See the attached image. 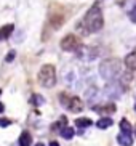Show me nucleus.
Segmentation results:
<instances>
[{
  "label": "nucleus",
  "mask_w": 136,
  "mask_h": 146,
  "mask_svg": "<svg viewBox=\"0 0 136 146\" xmlns=\"http://www.w3.org/2000/svg\"><path fill=\"white\" fill-rule=\"evenodd\" d=\"M104 24V19H102V13L99 7H91V8L86 11L85 18H83V26L86 27V31L90 32H98L99 29L102 27Z\"/></svg>",
  "instance_id": "nucleus-1"
},
{
  "label": "nucleus",
  "mask_w": 136,
  "mask_h": 146,
  "mask_svg": "<svg viewBox=\"0 0 136 146\" xmlns=\"http://www.w3.org/2000/svg\"><path fill=\"white\" fill-rule=\"evenodd\" d=\"M128 16H130V19H131L133 23H136V7H133V8L130 10V13H128Z\"/></svg>",
  "instance_id": "nucleus-17"
},
{
  "label": "nucleus",
  "mask_w": 136,
  "mask_h": 146,
  "mask_svg": "<svg viewBox=\"0 0 136 146\" xmlns=\"http://www.w3.org/2000/svg\"><path fill=\"white\" fill-rule=\"evenodd\" d=\"M30 101H32L34 104H42L43 103V98L40 96V95H34V96L30 98Z\"/></svg>",
  "instance_id": "nucleus-16"
},
{
  "label": "nucleus",
  "mask_w": 136,
  "mask_h": 146,
  "mask_svg": "<svg viewBox=\"0 0 136 146\" xmlns=\"http://www.w3.org/2000/svg\"><path fill=\"white\" fill-rule=\"evenodd\" d=\"M0 93H2V92H0Z\"/></svg>",
  "instance_id": "nucleus-24"
},
{
  "label": "nucleus",
  "mask_w": 136,
  "mask_h": 146,
  "mask_svg": "<svg viewBox=\"0 0 136 146\" xmlns=\"http://www.w3.org/2000/svg\"><path fill=\"white\" fill-rule=\"evenodd\" d=\"M80 47H82L80 39H79L77 35H74V34L66 35V37L61 40V48H63L64 52H77Z\"/></svg>",
  "instance_id": "nucleus-4"
},
{
  "label": "nucleus",
  "mask_w": 136,
  "mask_h": 146,
  "mask_svg": "<svg viewBox=\"0 0 136 146\" xmlns=\"http://www.w3.org/2000/svg\"><path fill=\"white\" fill-rule=\"evenodd\" d=\"M74 133H75V132H74L72 127H64V129L61 130V137L66 138V140H71V138L74 137Z\"/></svg>",
  "instance_id": "nucleus-13"
},
{
  "label": "nucleus",
  "mask_w": 136,
  "mask_h": 146,
  "mask_svg": "<svg viewBox=\"0 0 136 146\" xmlns=\"http://www.w3.org/2000/svg\"><path fill=\"white\" fill-rule=\"evenodd\" d=\"M13 29H15V26H13V24H7V26L0 27V40H5V39H8L10 35H11Z\"/></svg>",
  "instance_id": "nucleus-9"
},
{
  "label": "nucleus",
  "mask_w": 136,
  "mask_h": 146,
  "mask_svg": "<svg viewBox=\"0 0 136 146\" xmlns=\"http://www.w3.org/2000/svg\"><path fill=\"white\" fill-rule=\"evenodd\" d=\"M96 125H98V129H107V127L112 125V119L111 117H102L96 122Z\"/></svg>",
  "instance_id": "nucleus-12"
},
{
  "label": "nucleus",
  "mask_w": 136,
  "mask_h": 146,
  "mask_svg": "<svg viewBox=\"0 0 136 146\" xmlns=\"http://www.w3.org/2000/svg\"><path fill=\"white\" fill-rule=\"evenodd\" d=\"M35 146H45V145H42V143H37V145H35Z\"/></svg>",
  "instance_id": "nucleus-22"
},
{
  "label": "nucleus",
  "mask_w": 136,
  "mask_h": 146,
  "mask_svg": "<svg viewBox=\"0 0 136 146\" xmlns=\"http://www.w3.org/2000/svg\"><path fill=\"white\" fill-rule=\"evenodd\" d=\"M117 141H119L122 146H131L133 145V138H131L130 133H120L119 137H117Z\"/></svg>",
  "instance_id": "nucleus-7"
},
{
  "label": "nucleus",
  "mask_w": 136,
  "mask_h": 146,
  "mask_svg": "<svg viewBox=\"0 0 136 146\" xmlns=\"http://www.w3.org/2000/svg\"><path fill=\"white\" fill-rule=\"evenodd\" d=\"M125 64H127L128 69L136 71V50H135V52H131L127 58H125Z\"/></svg>",
  "instance_id": "nucleus-8"
},
{
  "label": "nucleus",
  "mask_w": 136,
  "mask_h": 146,
  "mask_svg": "<svg viewBox=\"0 0 136 146\" xmlns=\"http://www.w3.org/2000/svg\"><path fill=\"white\" fill-rule=\"evenodd\" d=\"M96 112H99V114H112V112H115V104H106V106H96L93 108Z\"/></svg>",
  "instance_id": "nucleus-10"
},
{
  "label": "nucleus",
  "mask_w": 136,
  "mask_h": 146,
  "mask_svg": "<svg viewBox=\"0 0 136 146\" xmlns=\"http://www.w3.org/2000/svg\"><path fill=\"white\" fill-rule=\"evenodd\" d=\"M18 143H19V146H30V143H32V137H30V133L29 132H22Z\"/></svg>",
  "instance_id": "nucleus-11"
},
{
  "label": "nucleus",
  "mask_w": 136,
  "mask_h": 146,
  "mask_svg": "<svg viewBox=\"0 0 136 146\" xmlns=\"http://www.w3.org/2000/svg\"><path fill=\"white\" fill-rule=\"evenodd\" d=\"M50 146H59V145H58V141H51Z\"/></svg>",
  "instance_id": "nucleus-20"
},
{
  "label": "nucleus",
  "mask_w": 136,
  "mask_h": 146,
  "mask_svg": "<svg viewBox=\"0 0 136 146\" xmlns=\"http://www.w3.org/2000/svg\"><path fill=\"white\" fill-rule=\"evenodd\" d=\"M13 58H15V52H10L7 55V61H13Z\"/></svg>",
  "instance_id": "nucleus-19"
},
{
  "label": "nucleus",
  "mask_w": 136,
  "mask_h": 146,
  "mask_svg": "<svg viewBox=\"0 0 136 146\" xmlns=\"http://www.w3.org/2000/svg\"><path fill=\"white\" fill-rule=\"evenodd\" d=\"M122 88H123V87L120 85V84L111 82V84L106 87V95L109 96V98H111V96H114V98H119L120 95H122Z\"/></svg>",
  "instance_id": "nucleus-6"
},
{
  "label": "nucleus",
  "mask_w": 136,
  "mask_h": 146,
  "mask_svg": "<svg viewBox=\"0 0 136 146\" xmlns=\"http://www.w3.org/2000/svg\"><path fill=\"white\" fill-rule=\"evenodd\" d=\"M61 103L67 109H71L72 112H80L83 109L82 100H79L77 96H66V93H61Z\"/></svg>",
  "instance_id": "nucleus-5"
},
{
  "label": "nucleus",
  "mask_w": 136,
  "mask_h": 146,
  "mask_svg": "<svg viewBox=\"0 0 136 146\" xmlns=\"http://www.w3.org/2000/svg\"><path fill=\"white\" fill-rule=\"evenodd\" d=\"M135 108H136V103H135Z\"/></svg>",
  "instance_id": "nucleus-23"
},
{
  "label": "nucleus",
  "mask_w": 136,
  "mask_h": 146,
  "mask_svg": "<svg viewBox=\"0 0 136 146\" xmlns=\"http://www.w3.org/2000/svg\"><path fill=\"white\" fill-rule=\"evenodd\" d=\"M122 71V61L117 58H111V60L102 61L99 64V74L104 80H114Z\"/></svg>",
  "instance_id": "nucleus-2"
},
{
  "label": "nucleus",
  "mask_w": 136,
  "mask_h": 146,
  "mask_svg": "<svg viewBox=\"0 0 136 146\" xmlns=\"http://www.w3.org/2000/svg\"><path fill=\"white\" fill-rule=\"evenodd\" d=\"M3 109H5V108H3V104L0 103V112H3Z\"/></svg>",
  "instance_id": "nucleus-21"
},
{
  "label": "nucleus",
  "mask_w": 136,
  "mask_h": 146,
  "mask_svg": "<svg viewBox=\"0 0 136 146\" xmlns=\"http://www.w3.org/2000/svg\"><path fill=\"white\" fill-rule=\"evenodd\" d=\"M120 129H122L123 133H131V125H130V122L125 120V119L120 120Z\"/></svg>",
  "instance_id": "nucleus-14"
},
{
  "label": "nucleus",
  "mask_w": 136,
  "mask_h": 146,
  "mask_svg": "<svg viewBox=\"0 0 136 146\" xmlns=\"http://www.w3.org/2000/svg\"><path fill=\"white\" fill-rule=\"evenodd\" d=\"M7 125H10V120H7V119H0V127H7Z\"/></svg>",
  "instance_id": "nucleus-18"
},
{
  "label": "nucleus",
  "mask_w": 136,
  "mask_h": 146,
  "mask_svg": "<svg viewBox=\"0 0 136 146\" xmlns=\"http://www.w3.org/2000/svg\"><path fill=\"white\" fill-rule=\"evenodd\" d=\"M38 82H40V85H42V87H47V88L55 87V84H56L55 66H51V64L42 66L40 72H38Z\"/></svg>",
  "instance_id": "nucleus-3"
},
{
  "label": "nucleus",
  "mask_w": 136,
  "mask_h": 146,
  "mask_svg": "<svg viewBox=\"0 0 136 146\" xmlns=\"http://www.w3.org/2000/svg\"><path fill=\"white\" fill-rule=\"evenodd\" d=\"M77 125H79V127H80V129H83V127H90V125H91V120L90 119H77V122H75Z\"/></svg>",
  "instance_id": "nucleus-15"
}]
</instances>
